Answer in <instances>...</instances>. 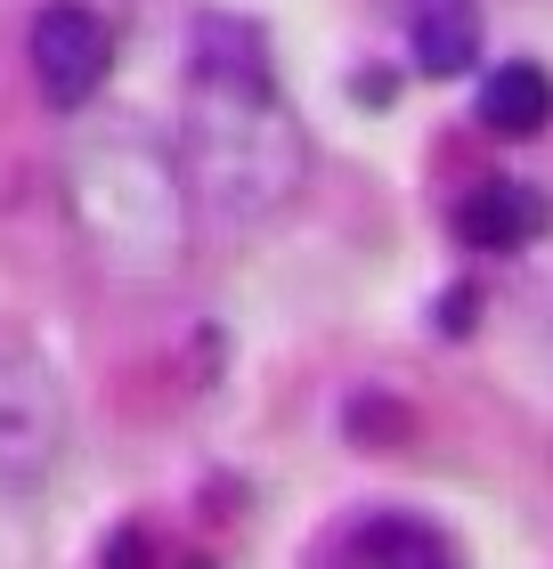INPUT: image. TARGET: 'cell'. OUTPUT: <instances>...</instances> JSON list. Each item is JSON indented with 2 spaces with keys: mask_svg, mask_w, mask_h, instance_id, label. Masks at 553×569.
Returning <instances> with one entry per match:
<instances>
[{
  "mask_svg": "<svg viewBox=\"0 0 553 569\" xmlns=\"http://www.w3.org/2000/svg\"><path fill=\"white\" fill-rule=\"evenodd\" d=\"M302 569H464L456 537L424 512H399V505H366V512H342V521L309 546Z\"/></svg>",
  "mask_w": 553,
  "mask_h": 569,
  "instance_id": "4",
  "label": "cell"
},
{
  "mask_svg": "<svg viewBox=\"0 0 553 569\" xmlns=\"http://www.w3.org/2000/svg\"><path fill=\"white\" fill-rule=\"evenodd\" d=\"M66 439H73V407L58 367L33 342H0V488L9 497L49 488V472L66 463Z\"/></svg>",
  "mask_w": 553,
  "mask_h": 569,
  "instance_id": "3",
  "label": "cell"
},
{
  "mask_svg": "<svg viewBox=\"0 0 553 569\" xmlns=\"http://www.w3.org/2000/svg\"><path fill=\"white\" fill-rule=\"evenodd\" d=\"M33 90L49 98L58 114H82L98 90H107V66H115V41L82 0H49L33 17Z\"/></svg>",
  "mask_w": 553,
  "mask_h": 569,
  "instance_id": "5",
  "label": "cell"
},
{
  "mask_svg": "<svg viewBox=\"0 0 553 569\" xmlns=\"http://www.w3.org/2000/svg\"><path fill=\"white\" fill-rule=\"evenodd\" d=\"M309 147L277 98L269 41L245 17H196L188 33V114H179V188L204 220L260 228L302 196Z\"/></svg>",
  "mask_w": 553,
  "mask_h": 569,
  "instance_id": "1",
  "label": "cell"
},
{
  "mask_svg": "<svg viewBox=\"0 0 553 569\" xmlns=\"http://www.w3.org/2000/svg\"><path fill=\"white\" fill-rule=\"evenodd\" d=\"M481 122H488L496 139H537L545 122H553V82H545V66H530V58L496 66L488 82H481Z\"/></svg>",
  "mask_w": 553,
  "mask_h": 569,
  "instance_id": "8",
  "label": "cell"
},
{
  "mask_svg": "<svg viewBox=\"0 0 553 569\" xmlns=\"http://www.w3.org/2000/svg\"><path fill=\"white\" fill-rule=\"evenodd\" d=\"M545 228H553V203L530 179H481V188L456 203V237L472 252H521V244H537Z\"/></svg>",
  "mask_w": 553,
  "mask_h": 569,
  "instance_id": "6",
  "label": "cell"
},
{
  "mask_svg": "<svg viewBox=\"0 0 553 569\" xmlns=\"http://www.w3.org/2000/svg\"><path fill=\"white\" fill-rule=\"evenodd\" d=\"M407 49L424 73H464L481 58V0H407Z\"/></svg>",
  "mask_w": 553,
  "mask_h": 569,
  "instance_id": "7",
  "label": "cell"
},
{
  "mask_svg": "<svg viewBox=\"0 0 553 569\" xmlns=\"http://www.w3.org/2000/svg\"><path fill=\"white\" fill-rule=\"evenodd\" d=\"M73 212H82L98 261L130 277H164L188 244V188L179 163L147 139H98L73 163Z\"/></svg>",
  "mask_w": 553,
  "mask_h": 569,
  "instance_id": "2",
  "label": "cell"
},
{
  "mask_svg": "<svg viewBox=\"0 0 553 569\" xmlns=\"http://www.w3.org/2000/svg\"><path fill=\"white\" fill-rule=\"evenodd\" d=\"M545 358H553V318H545Z\"/></svg>",
  "mask_w": 553,
  "mask_h": 569,
  "instance_id": "9",
  "label": "cell"
}]
</instances>
